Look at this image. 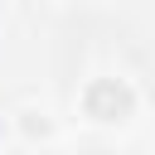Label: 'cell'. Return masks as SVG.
Listing matches in <instances>:
<instances>
[{
	"mask_svg": "<svg viewBox=\"0 0 155 155\" xmlns=\"http://www.w3.org/2000/svg\"><path fill=\"white\" fill-rule=\"evenodd\" d=\"M87 111L92 116H102V121H121L126 111H131V87L126 82H116V78H97L92 87H87Z\"/></svg>",
	"mask_w": 155,
	"mask_h": 155,
	"instance_id": "1",
	"label": "cell"
}]
</instances>
